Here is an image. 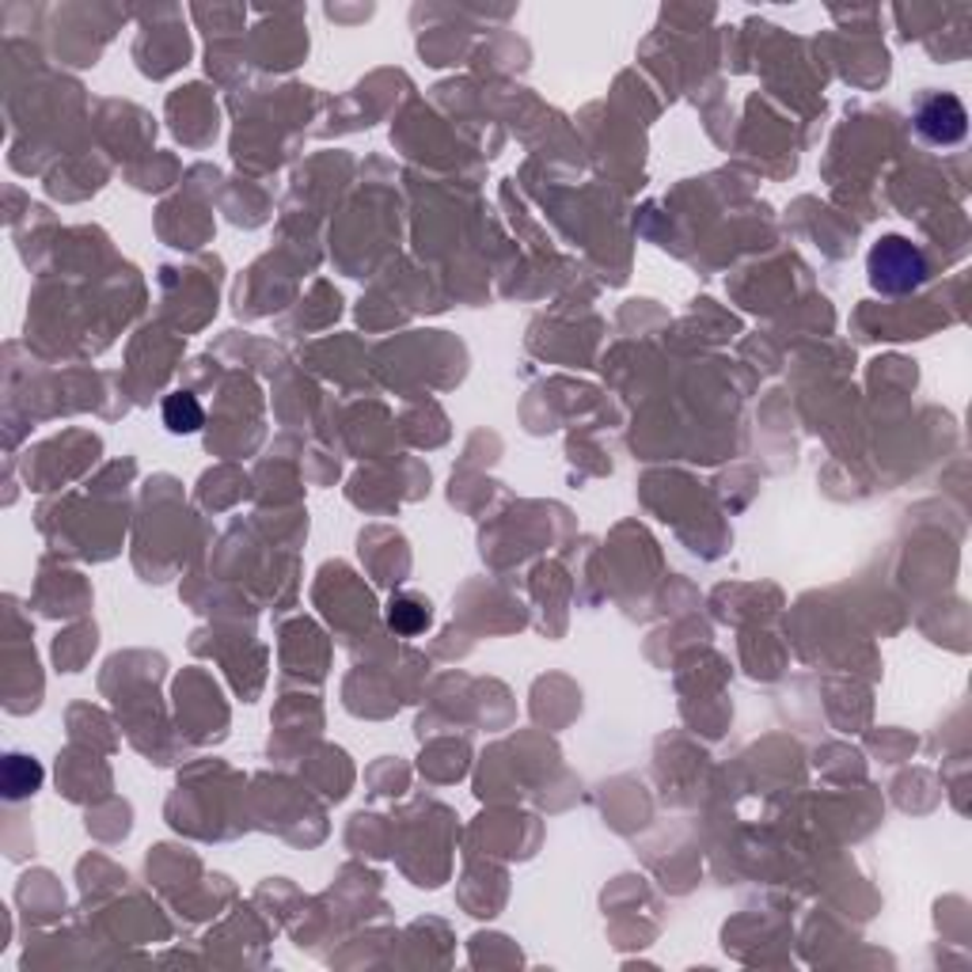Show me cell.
<instances>
[{
  "instance_id": "obj_5",
  "label": "cell",
  "mask_w": 972,
  "mask_h": 972,
  "mask_svg": "<svg viewBox=\"0 0 972 972\" xmlns=\"http://www.w3.org/2000/svg\"><path fill=\"white\" fill-rule=\"evenodd\" d=\"M388 623H391V631H399V635H418V631L430 627V608L410 601V596H399V601H391V608H388Z\"/></svg>"
},
{
  "instance_id": "obj_1",
  "label": "cell",
  "mask_w": 972,
  "mask_h": 972,
  "mask_svg": "<svg viewBox=\"0 0 972 972\" xmlns=\"http://www.w3.org/2000/svg\"><path fill=\"white\" fill-rule=\"evenodd\" d=\"M867 270L878 293H912L927 278L920 247L904 236H881L867 255Z\"/></svg>"
},
{
  "instance_id": "obj_3",
  "label": "cell",
  "mask_w": 972,
  "mask_h": 972,
  "mask_svg": "<svg viewBox=\"0 0 972 972\" xmlns=\"http://www.w3.org/2000/svg\"><path fill=\"white\" fill-rule=\"evenodd\" d=\"M42 779H47V771H42L39 760H31V756H20L12 753L4 760V771H0V782H4V798L20 801L27 798V794H34L42 787Z\"/></svg>"
},
{
  "instance_id": "obj_2",
  "label": "cell",
  "mask_w": 972,
  "mask_h": 972,
  "mask_svg": "<svg viewBox=\"0 0 972 972\" xmlns=\"http://www.w3.org/2000/svg\"><path fill=\"white\" fill-rule=\"evenodd\" d=\"M915 133L931 145H958L969 133V111L953 92H927L912 111Z\"/></svg>"
},
{
  "instance_id": "obj_4",
  "label": "cell",
  "mask_w": 972,
  "mask_h": 972,
  "mask_svg": "<svg viewBox=\"0 0 972 972\" xmlns=\"http://www.w3.org/2000/svg\"><path fill=\"white\" fill-rule=\"evenodd\" d=\"M202 422H205V415H202V407H198V399H194V396L175 391V396L164 399V426H167V430L194 433V430H202Z\"/></svg>"
}]
</instances>
